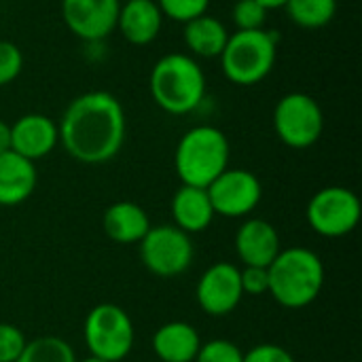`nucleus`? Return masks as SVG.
<instances>
[{"label": "nucleus", "instance_id": "25", "mask_svg": "<svg viewBox=\"0 0 362 362\" xmlns=\"http://www.w3.org/2000/svg\"><path fill=\"white\" fill-rule=\"evenodd\" d=\"M231 17L238 30H261L267 21V8L255 0H238Z\"/></svg>", "mask_w": 362, "mask_h": 362}, {"label": "nucleus", "instance_id": "3", "mask_svg": "<svg viewBox=\"0 0 362 362\" xmlns=\"http://www.w3.org/2000/svg\"><path fill=\"white\" fill-rule=\"evenodd\" d=\"M269 295L286 310H303L312 305L325 286L322 259L303 246L280 250L267 267Z\"/></svg>", "mask_w": 362, "mask_h": 362}, {"label": "nucleus", "instance_id": "1", "mask_svg": "<svg viewBox=\"0 0 362 362\" xmlns=\"http://www.w3.org/2000/svg\"><path fill=\"white\" fill-rule=\"evenodd\" d=\"M57 132L64 151L74 161L102 165L115 159L125 144V110L112 93L87 91L68 104Z\"/></svg>", "mask_w": 362, "mask_h": 362}, {"label": "nucleus", "instance_id": "5", "mask_svg": "<svg viewBox=\"0 0 362 362\" xmlns=\"http://www.w3.org/2000/svg\"><path fill=\"white\" fill-rule=\"evenodd\" d=\"M280 36L274 30H238L221 53L223 74L240 87L259 85L269 76L278 59Z\"/></svg>", "mask_w": 362, "mask_h": 362}, {"label": "nucleus", "instance_id": "29", "mask_svg": "<svg viewBox=\"0 0 362 362\" xmlns=\"http://www.w3.org/2000/svg\"><path fill=\"white\" fill-rule=\"evenodd\" d=\"M244 362H297L295 356L276 344H259L244 352Z\"/></svg>", "mask_w": 362, "mask_h": 362}, {"label": "nucleus", "instance_id": "18", "mask_svg": "<svg viewBox=\"0 0 362 362\" xmlns=\"http://www.w3.org/2000/svg\"><path fill=\"white\" fill-rule=\"evenodd\" d=\"M170 210H172L174 225L189 235L206 231L216 216L212 210L208 191L199 187H189V185H182L174 193Z\"/></svg>", "mask_w": 362, "mask_h": 362}, {"label": "nucleus", "instance_id": "30", "mask_svg": "<svg viewBox=\"0 0 362 362\" xmlns=\"http://www.w3.org/2000/svg\"><path fill=\"white\" fill-rule=\"evenodd\" d=\"M11 151V125L6 121H0V155Z\"/></svg>", "mask_w": 362, "mask_h": 362}, {"label": "nucleus", "instance_id": "20", "mask_svg": "<svg viewBox=\"0 0 362 362\" xmlns=\"http://www.w3.org/2000/svg\"><path fill=\"white\" fill-rule=\"evenodd\" d=\"M182 38H185L187 49L193 55H197V57H221V53L229 40V32L221 19L206 13V15H199V17L185 23Z\"/></svg>", "mask_w": 362, "mask_h": 362}, {"label": "nucleus", "instance_id": "16", "mask_svg": "<svg viewBox=\"0 0 362 362\" xmlns=\"http://www.w3.org/2000/svg\"><path fill=\"white\" fill-rule=\"evenodd\" d=\"M38 185L34 161L6 151L0 155V206H19L28 202Z\"/></svg>", "mask_w": 362, "mask_h": 362}, {"label": "nucleus", "instance_id": "11", "mask_svg": "<svg viewBox=\"0 0 362 362\" xmlns=\"http://www.w3.org/2000/svg\"><path fill=\"white\" fill-rule=\"evenodd\" d=\"M195 297H197V305L208 316L221 318L231 314L244 299L242 284H240V267L227 261H218L210 265L197 280Z\"/></svg>", "mask_w": 362, "mask_h": 362}, {"label": "nucleus", "instance_id": "17", "mask_svg": "<svg viewBox=\"0 0 362 362\" xmlns=\"http://www.w3.org/2000/svg\"><path fill=\"white\" fill-rule=\"evenodd\" d=\"M151 346L161 362H193L199 352L202 337L193 325L172 320L155 331Z\"/></svg>", "mask_w": 362, "mask_h": 362}, {"label": "nucleus", "instance_id": "21", "mask_svg": "<svg viewBox=\"0 0 362 362\" xmlns=\"http://www.w3.org/2000/svg\"><path fill=\"white\" fill-rule=\"evenodd\" d=\"M284 11L295 25L318 30L337 15V0H286Z\"/></svg>", "mask_w": 362, "mask_h": 362}, {"label": "nucleus", "instance_id": "23", "mask_svg": "<svg viewBox=\"0 0 362 362\" xmlns=\"http://www.w3.org/2000/svg\"><path fill=\"white\" fill-rule=\"evenodd\" d=\"M163 13V17L172 19V21H180L187 23L199 15L208 13L210 0H155Z\"/></svg>", "mask_w": 362, "mask_h": 362}, {"label": "nucleus", "instance_id": "10", "mask_svg": "<svg viewBox=\"0 0 362 362\" xmlns=\"http://www.w3.org/2000/svg\"><path fill=\"white\" fill-rule=\"evenodd\" d=\"M206 191L214 214L225 218L248 216L263 197L261 180L252 172L240 168H227Z\"/></svg>", "mask_w": 362, "mask_h": 362}, {"label": "nucleus", "instance_id": "26", "mask_svg": "<svg viewBox=\"0 0 362 362\" xmlns=\"http://www.w3.org/2000/svg\"><path fill=\"white\" fill-rule=\"evenodd\" d=\"M23 70V53L11 40H0V87L11 85Z\"/></svg>", "mask_w": 362, "mask_h": 362}, {"label": "nucleus", "instance_id": "27", "mask_svg": "<svg viewBox=\"0 0 362 362\" xmlns=\"http://www.w3.org/2000/svg\"><path fill=\"white\" fill-rule=\"evenodd\" d=\"M28 339L21 329L8 322H0V362H15L23 352Z\"/></svg>", "mask_w": 362, "mask_h": 362}, {"label": "nucleus", "instance_id": "19", "mask_svg": "<svg viewBox=\"0 0 362 362\" xmlns=\"http://www.w3.org/2000/svg\"><path fill=\"white\" fill-rule=\"evenodd\" d=\"M102 227L104 233L117 244H140L153 225L142 206L134 202H117L106 208Z\"/></svg>", "mask_w": 362, "mask_h": 362}, {"label": "nucleus", "instance_id": "13", "mask_svg": "<svg viewBox=\"0 0 362 362\" xmlns=\"http://www.w3.org/2000/svg\"><path fill=\"white\" fill-rule=\"evenodd\" d=\"M57 142V123L47 115L28 112L11 125V151L30 161H38L53 153Z\"/></svg>", "mask_w": 362, "mask_h": 362}, {"label": "nucleus", "instance_id": "32", "mask_svg": "<svg viewBox=\"0 0 362 362\" xmlns=\"http://www.w3.org/2000/svg\"><path fill=\"white\" fill-rule=\"evenodd\" d=\"M76 362H106V361H100V358H95V356H87L85 361H76Z\"/></svg>", "mask_w": 362, "mask_h": 362}, {"label": "nucleus", "instance_id": "12", "mask_svg": "<svg viewBox=\"0 0 362 362\" xmlns=\"http://www.w3.org/2000/svg\"><path fill=\"white\" fill-rule=\"evenodd\" d=\"M121 0H62L66 28L81 40L100 42L117 30Z\"/></svg>", "mask_w": 362, "mask_h": 362}, {"label": "nucleus", "instance_id": "8", "mask_svg": "<svg viewBox=\"0 0 362 362\" xmlns=\"http://www.w3.org/2000/svg\"><path fill=\"white\" fill-rule=\"evenodd\" d=\"M193 242L191 235L180 231L176 225L151 227L140 240L142 265L157 278H178L193 263Z\"/></svg>", "mask_w": 362, "mask_h": 362}, {"label": "nucleus", "instance_id": "28", "mask_svg": "<svg viewBox=\"0 0 362 362\" xmlns=\"http://www.w3.org/2000/svg\"><path fill=\"white\" fill-rule=\"evenodd\" d=\"M240 284H242V293L248 295V297L269 295V274H267V267L244 265V269H240Z\"/></svg>", "mask_w": 362, "mask_h": 362}, {"label": "nucleus", "instance_id": "15", "mask_svg": "<svg viewBox=\"0 0 362 362\" xmlns=\"http://www.w3.org/2000/svg\"><path fill=\"white\" fill-rule=\"evenodd\" d=\"M163 28V13L155 0H123L117 17L121 36L136 45H151Z\"/></svg>", "mask_w": 362, "mask_h": 362}, {"label": "nucleus", "instance_id": "33", "mask_svg": "<svg viewBox=\"0 0 362 362\" xmlns=\"http://www.w3.org/2000/svg\"><path fill=\"white\" fill-rule=\"evenodd\" d=\"M121 2H123V0H121Z\"/></svg>", "mask_w": 362, "mask_h": 362}, {"label": "nucleus", "instance_id": "4", "mask_svg": "<svg viewBox=\"0 0 362 362\" xmlns=\"http://www.w3.org/2000/svg\"><path fill=\"white\" fill-rule=\"evenodd\" d=\"M231 146L214 125H195L182 134L174 153V168L182 185L208 189L229 168Z\"/></svg>", "mask_w": 362, "mask_h": 362}, {"label": "nucleus", "instance_id": "9", "mask_svg": "<svg viewBox=\"0 0 362 362\" xmlns=\"http://www.w3.org/2000/svg\"><path fill=\"white\" fill-rule=\"evenodd\" d=\"M310 227L322 238H344L352 233L362 216L358 195L346 187H325L308 204L305 210Z\"/></svg>", "mask_w": 362, "mask_h": 362}, {"label": "nucleus", "instance_id": "22", "mask_svg": "<svg viewBox=\"0 0 362 362\" xmlns=\"http://www.w3.org/2000/svg\"><path fill=\"white\" fill-rule=\"evenodd\" d=\"M15 362H76V354L66 339L45 335L28 341Z\"/></svg>", "mask_w": 362, "mask_h": 362}, {"label": "nucleus", "instance_id": "14", "mask_svg": "<svg viewBox=\"0 0 362 362\" xmlns=\"http://www.w3.org/2000/svg\"><path fill=\"white\" fill-rule=\"evenodd\" d=\"M280 250V233L269 221L248 218L235 231V252L244 265L269 267Z\"/></svg>", "mask_w": 362, "mask_h": 362}, {"label": "nucleus", "instance_id": "24", "mask_svg": "<svg viewBox=\"0 0 362 362\" xmlns=\"http://www.w3.org/2000/svg\"><path fill=\"white\" fill-rule=\"evenodd\" d=\"M193 362H244V352L229 339H210L202 341Z\"/></svg>", "mask_w": 362, "mask_h": 362}, {"label": "nucleus", "instance_id": "2", "mask_svg": "<svg viewBox=\"0 0 362 362\" xmlns=\"http://www.w3.org/2000/svg\"><path fill=\"white\" fill-rule=\"evenodd\" d=\"M148 91L163 112L189 115L206 98V74L193 55L168 53L155 62L148 74Z\"/></svg>", "mask_w": 362, "mask_h": 362}, {"label": "nucleus", "instance_id": "7", "mask_svg": "<svg viewBox=\"0 0 362 362\" xmlns=\"http://www.w3.org/2000/svg\"><path fill=\"white\" fill-rule=\"evenodd\" d=\"M274 129L286 146L303 151L320 140L325 112L310 93L291 91L282 95L274 108Z\"/></svg>", "mask_w": 362, "mask_h": 362}, {"label": "nucleus", "instance_id": "31", "mask_svg": "<svg viewBox=\"0 0 362 362\" xmlns=\"http://www.w3.org/2000/svg\"><path fill=\"white\" fill-rule=\"evenodd\" d=\"M255 2H259L267 11H272V8H284V4H286V0H255Z\"/></svg>", "mask_w": 362, "mask_h": 362}, {"label": "nucleus", "instance_id": "6", "mask_svg": "<svg viewBox=\"0 0 362 362\" xmlns=\"http://www.w3.org/2000/svg\"><path fill=\"white\" fill-rule=\"evenodd\" d=\"M83 339L89 356L106 362H121L129 356L136 339L129 314L115 303H100L89 310L83 325Z\"/></svg>", "mask_w": 362, "mask_h": 362}]
</instances>
